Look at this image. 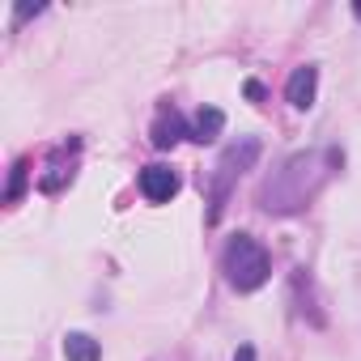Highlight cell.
<instances>
[{"label":"cell","instance_id":"9c48e42d","mask_svg":"<svg viewBox=\"0 0 361 361\" xmlns=\"http://www.w3.org/2000/svg\"><path fill=\"white\" fill-rule=\"evenodd\" d=\"M26 170H30V161L22 157V161L13 166V178H9V192H5V204H18V200H22V188H26Z\"/></svg>","mask_w":361,"mask_h":361},{"label":"cell","instance_id":"6da1fadb","mask_svg":"<svg viewBox=\"0 0 361 361\" xmlns=\"http://www.w3.org/2000/svg\"><path fill=\"white\" fill-rule=\"evenodd\" d=\"M344 166V153L340 149H306V153H293L276 166V174L264 183L259 192V209L272 213V217H289V213H302L323 188L327 178Z\"/></svg>","mask_w":361,"mask_h":361},{"label":"cell","instance_id":"277c9868","mask_svg":"<svg viewBox=\"0 0 361 361\" xmlns=\"http://www.w3.org/2000/svg\"><path fill=\"white\" fill-rule=\"evenodd\" d=\"M314 94H319V68H314V64L293 68L289 81H285V98H289V106L310 111V106H314Z\"/></svg>","mask_w":361,"mask_h":361},{"label":"cell","instance_id":"7a4b0ae2","mask_svg":"<svg viewBox=\"0 0 361 361\" xmlns=\"http://www.w3.org/2000/svg\"><path fill=\"white\" fill-rule=\"evenodd\" d=\"M221 272H226L230 289H238V293H255V289L268 285V276H272V255H268L264 243H255L251 234H234V238L226 243Z\"/></svg>","mask_w":361,"mask_h":361},{"label":"cell","instance_id":"8992f818","mask_svg":"<svg viewBox=\"0 0 361 361\" xmlns=\"http://www.w3.org/2000/svg\"><path fill=\"white\" fill-rule=\"evenodd\" d=\"M183 136H192V119H183L174 106H166L161 115H157V123H153V149H174Z\"/></svg>","mask_w":361,"mask_h":361},{"label":"cell","instance_id":"8fae6325","mask_svg":"<svg viewBox=\"0 0 361 361\" xmlns=\"http://www.w3.org/2000/svg\"><path fill=\"white\" fill-rule=\"evenodd\" d=\"M353 13H357V22H361V0H357V5H353Z\"/></svg>","mask_w":361,"mask_h":361},{"label":"cell","instance_id":"5b68a950","mask_svg":"<svg viewBox=\"0 0 361 361\" xmlns=\"http://www.w3.org/2000/svg\"><path fill=\"white\" fill-rule=\"evenodd\" d=\"M174 192H178V174H174L170 166H145V170H140V196H145V200L166 204Z\"/></svg>","mask_w":361,"mask_h":361},{"label":"cell","instance_id":"3957f363","mask_svg":"<svg viewBox=\"0 0 361 361\" xmlns=\"http://www.w3.org/2000/svg\"><path fill=\"white\" fill-rule=\"evenodd\" d=\"M255 157H259V140H238V145H230V149L221 153L217 174H213V196H209V221H221L226 200H230V188L238 183L243 170L255 166Z\"/></svg>","mask_w":361,"mask_h":361},{"label":"cell","instance_id":"52a82bcc","mask_svg":"<svg viewBox=\"0 0 361 361\" xmlns=\"http://www.w3.org/2000/svg\"><path fill=\"white\" fill-rule=\"evenodd\" d=\"M221 128H226V115H221L217 106H200V111L192 115V140H196V145H213V140L221 136Z\"/></svg>","mask_w":361,"mask_h":361},{"label":"cell","instance_id":"30bf717a","mask_svg":"<svg viewBox=\"0 0 361 361\" xmlns=\"http://www.w3.org/2000/svg\"><path fill=\"white\" fill-rule=\"evenodd\" d=\"M234 361H255V348H251V344H243V348L234 353Z\"/></svg>","mask_w":361,"mask_h":361},{"label":"cell","instance_id":"ba28073f","mask_svg":"<svg viewBox=\"0 0 361 361\" xmlns=\"http://www.w3.org/2000/svg\"><path fill=\"white\" fill-rule=\"evenodd\" d=\"M64 357L68 361H102V344L85 331H68L64 336Z\"/></svg>","mask_w":361,"mask_h":361}]
</instances>
